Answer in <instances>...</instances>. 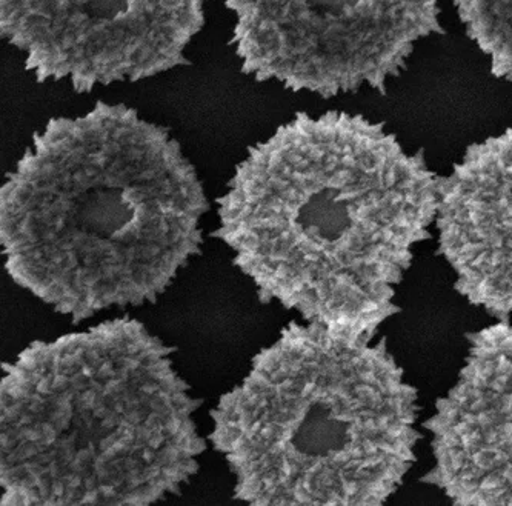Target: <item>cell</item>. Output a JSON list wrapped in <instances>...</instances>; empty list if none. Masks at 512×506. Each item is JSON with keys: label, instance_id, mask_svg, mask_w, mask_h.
<instances>
[{"label": "cell", "instance_id": "1", "mask_svg": "<svg viewBox=\"0 0 512 506\" xmlns=\"http://www.w3.org/2000/svg\"><path fill=\"white\" fill-rule=\"evenodd\" d=\"M216 204L213 236L260 303L376 337L433 237L439 176L382 122L300 111L248 148Z\"/></svg>", "mask_w": 512, "mask_h": 506}, {"label": "cell", "instance_id": "7", "mask_svg": "<svg viewBox=\"0 0 512 506\" xmlns=\"http://www.w3.org/2000/svg\"><path fill=\"white\" fill-rule=\"evenodd\" d=\"M465 339L456 382L422 422L433 465L420 482L457 506H512V322Z\"/></svg>", "mask_w": 512, "mask_h": 506}, {"label": "cell", "instance_id": "3", "mask_svg": "<svg viewBox=\"0 0 512 506\" xmlns=\"http://www.w3.org/2000/svg\"><path fill=\"white\" fill-rule=\"evenodd\" d=\"M176 348L130 317L2 363L0 505L148 506L199 474L203 400Z\"/></svg>", "mask_w": 512, "mask_h": 506}, {"label": "cell", "instance_id": "2", "mask_svg": "<svg viewBox=\"0 0 512 506\" xmlns=\"http://www.w3.org/2000/svg\"><path fill=\"white\" fill-rule=\"evenodd\" d=\"M210 210L168 128L97 100L48 120L5 176V271L73 325L153 305L202 254Z\"/></svg>", "mask_w": 512, "mask_h": 506}, {"label": "cell", "instance_id": "4", "mask_svg": "<svg viewBox=\"0 0 512 506\" xmlns=\"http://www.w3.org/2000/svg\"><path fill=\"white\" fill-rule=\"evenodd\" d=\"M233 499L379 506L417 462L419 391L386 337L291 322L210 411Z\"/></svg>", "mask_w": 512, "mask_h": 506}, {"label": "cell", "instance_id": "9", "mask_svg": "<svg viewBox=\"0 0 512 506\" xmlns=\"http://www.w3.org/2000/svg\"><path fill=\"white\" fill-rule=\"evenodd\" d=\"M454 7L493 76L512 84V0H454Z\"/></svg>", "mask_w": 512, "mask_h": 506}, {"label": "cell", "instance_id": "8", "mask_svg": "<svg viewBox=\"0 0 512 506\" xmlns=\"http://www.w3.org/2000/svg\"><path fill=\"white\" fill-rule=\"evenodd\" d=\"M437 254L454 290L496 320L512 319V127L469 145L439 177Z\"/></svg>", "mask_w": 512, "mask_h": 506}, {"label": "cell", "instance_id": "5", "mask_svg": "<svg viewBox=\"0 0 512 506\" xmlns=\"http://www.w3.org/2000/svg\"><path fill=\"white\" fill-rule=\"evenodd\" d=\"M228 44L257 84L333 99L368 87L385 94L417 42L442 36L440 0H222Z\"/></svg>", "mask_w": 512, "mask_h": 506}, {"label": "cell", "instance_id": "6", "mask_svg": "<svg viewBox=\"0 0 512 506\" xmlns=\"http://www.w3.org/2000/svg\"><path fill=\"white\" fill-rule=\"evenodd\" d=\"M208 0H0V36L37 84L77 94L190 65Z\"/></svg>", "mask_w": 512, "mask_h": 506}]
</instances>
